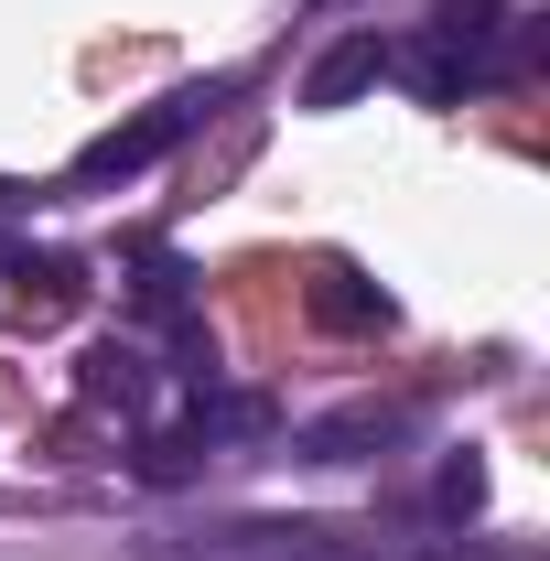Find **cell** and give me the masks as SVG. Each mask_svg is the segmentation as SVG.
I'll list each match as a JSON object with an SVG mask.
<instances>
[{
  "label": "cell",
  "instance_id": "obj_9",
  "mask_svg": "<svg viewBox=\"0 0 550 561\" xmlns=\"http://www.w3.org/2000/svg\"><path fill=\"white\" fill-rule=\"evenodd\" d=\"M400 432H411V411H345V421H324V432H313V454H324V465H345L356 443H400Z\"/></svg>",
  "mask_w": 550,
  "mask_h": 561
},
{
  "label": "cell",
  "instance_id": "obj_5",
  "mask_svg": "<svg viewBox=\"0 0 550 561\" xmlns=\"http://www.w3.org/2000/svg\"><path fill=\"white\" fill-rule=\"evenodd\" d=\"M76 400L87 411H151V356L140 346H87V367H76Z\"/></svg>",
  "mask_w": 550,
  "mask_h": 561
},
{
  "label": "cell",
  "instance_id": "obj_1",
  "mask_svg": "<svg viewBox=\"0 0 550 561\" xmlns=\"http://www.w3.org/2000/svg\"><path fill=\"white\" fill-rule=\"evenodd\" d=\"M507 22H518L507 0H443L411 44H389V76H411L432 108H454V98H465V87L507 55Z\"/></svg>",
  "mask_w": 550,
  "mask_h": 561
},
{
  "label": "cell",
  "instance_id": "obj_7",
  "mask_svg": "<svg viewBox=\"0 0 550 561\" xmlns=\"http://www.w3.org/2000/svg\"><path fill=\"white\" fill-rule=\"evenodd\" d=\"M130 291H140V313H184V260L140 238V249H130Z\"/></svg>",
  "mask_w": 550,
  "mask_h": 561
},
{
  "label": "cell",
  "instance_id": "obj_11",
  "mask_svg": "<svg viewBox=\"0 0 550 561\" xmlns=\"http://www.w3.org/2000/svg\"><path fill=\"white\" fill-rule=\"evenodd\" d=\"M432 496H443V518H475V507H485V465H475V454H454Z\"/></svg>",
  "mask_w": 550,
  "mask_h": 561
},
{
  "label": "cell",
  "instance_id": "obj_3",
  "mask_svg": "<svg viewBox=\"0 0 550 561\" xmlns=\"http://www.w3.org/2000/svg\"><path fill=\"white\" fill-rule=\"evenodd\" d=\"M76 302H87V271H76L66 249H22V260H11V324H22V335L76 324Z\"/></svg>",
  "mask_w": 550,
  "mask_h": 561
},
{
  "label": "cell",
  "instance_id": "obj_4",
  "mask_svg": "<svg viewBox=\"0 0 550 561\" xmlns=\"http://www.w3.org/2000/svg\"><path fill=\"white\" fill-rule=\"evenodd\" d=\"M378 76H389V44H378V33H335V44L313 55V76H302V108H356Z\"/></svg>",
  "mask_w": 550,
  "mask_h": 561
},
{
  "label": "cell",
  "instance_id": "obj_6",
  "mask_svg": "<svg viewBox=\"0 0 550 561\" xmlns=\"http://www.w3.org/2000/svg\"><path fill=\"white\" fill-rule=\"evenodd\" d=\"M313 313H324V324H345V335H389V291H367L345 260H324V271H313Z\"/></svg>",
  "mask_w": 550,
  "mask_h": 561
},
{
  "label": "cell",
  "instance_id": "obj_10",
  "mask_svg": "<svg viewBox=\"0 0 550 561\" xmlns=\"http://www.w3.org/2000/svg\"><path fill=\"white\" fill-rule=\"evenodd\" d=\"M260 421H271V400H260V389H216V400H195V432H260Z\"/></svg>",
  "mask_w": 550,
  "mask_h": 561
},
{
  "label": "cell",
  "instance_id": "obj_2",
  "mask_svg": "<svg viewBox=\"0 0 550 561\" xmlns=\"http://www.w3.org/2000/svg\"><path fill=\"white\" fill-rule=\"evenodd\" d=\"M206 108H216L206 87H184V98H162V108H140V119H119V130H98V140H87V151L66 162V195H108V184H130V173H151V162H162L173 140L195 130Z\"/></svg>",
  "mask_w": 550,
  "mask_h": 561
},
{
  "label": "cell",
  "instance_id": "obj_8",
  "mask_svg": "<svg viewBox=\"0 0 550 561\" xmlns=\"http://www.w3.org/2000/svg\"><path fill=\"white\" fill-rule=\"evenodd\" d=\"M195 465H206V432H195V421H184V432H151V443H140V486H184Z\"/></svg>",
  "mask_w": 550,
  "mask_h": 561
}]
</instances>
